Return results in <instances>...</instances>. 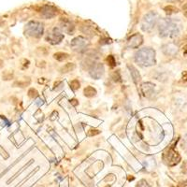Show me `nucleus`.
Returning a JSON list of instances; mask_svg holds the SVG:
<instances>
[{
	"label": "nucleus",
	"instance_id": "obj_1",
	"mask_svg": "<svg viewBox=\"0 0 187 187\" xmlns=\"http://www.w3.org/2000/svg\"><path fill=\"white\" fill-rule=\"evenodd\" d=\"M159 33L163 38H173L179 35L180 25L172 19H162L159 22Z\"/></svg>",
	"mask_w": 187,
	"mask_h": 187
},
{
	"label": "nucleus",
	"instance_id": "obj_2",
	"mask_svg": "<svg viewBox=\"0 0 187 187\" xmlns=\"http://www.w3.org/2000/svg\"><path fill=\"white\" fill-rule=\"evenodd\" d=\"M135 61L142 67H151L155 65V52L152 48H143L137 52Z\"/></svg>",
	"mask_w": 187,
	"mask_h": 187
},
{
	"label": "nucleus",
	"instance_id": "obj_3",
	"mask_svg": "<svg viewBox=\"0 0 187 187\" xmlns=\"http://www.w3.org/2000/svg\"><path fill=\"white\" fill-rule=\"evenodd\" d=\"M158 20H159V15L157 12L155 11L148 12L146 15H144L142 19V23H141L142 30L146 31V32H150V31H152L154 28V26L156 25V23H158Z\"/></svg>",
	"mask_w": 187,
	"mask_h": 187
},
{
	"label": "nucleus",
	"instance_id": "obj_4",
	"mask_svg": "<svg viewBox=\"0 0 187 187\" xmlns=\"http://www.w3.org/2000/svg\"><path fill=\"white\" fill-rule=\"evenodd\" d=\"M43 24L39 22H29L25 26V34L29 37L40 38L43 35Z\"/></svg>",
	"mask_w": 187,
	"mask_h": 187
},
{
	"label": "nucleus",
	"instance_id": "obj_5",
	"mask_svg": "<svg viewBox=\"0 0 187 187\" xmlns=\"http://www.w3.org/2000/svg\"><path fill=\"white\" fill-rule=\"evenodd\" d=\"M64 39V34L61 32V30L57 27L53 28L52 32L48 35L47 37V40L52 43V44H57V43H60L62 40Z\"/></svg>",
	"mask_w": 187,
	"mask_h": 187
},
{
	"label": "nucleus",
	"instance_id": "obj_6",
	"mask_svg": "<svg viewBox=\"0 0 187 187\" xmlns=\"http://www.w3.org/2000/svg\"><path fill=\"white\" fill-rule=\"evenodd\" d=\"M89 70H90L89 72H90V75L92 78L99 79V78H101V76L104 73V67L100 63H96V64L93 63V65L90 67Z\"/></svg>",
	"mask_w": 187,
	"mask_h": 187
},
{
	"label": "nucleus",
	"instance_id": "obj_7",
	"mask_svg": "<svg viewBox=\"0 0 187 187\" xmlns=\"http://www.w3.org/2000/svg\"><path fill=\"white\" fill-rule=\"evenodd\" d=\"M87 44H88V42H87V40H86L84 38H82V37H78V38H75V39L71 41L70 46H71V48H72L74 51L79 52V51H82V50L86 47Z\"/></svg>",
	"mask_w": 187,
	"mask_h": 187
},
{
	"label": "nucleus",
	"instance_id": "obj_8",
	"mask_svg": "<svg viewBox=\"0 0 187 187\" xmlns=\"http://www.w3.org/2000/svg\"><path fill=\"white\" fill-rule=\"evenodd\" d=\"M60 29L63 31L65 33H68V34H72L75 30V26H74V23L68 20V19H62L60 21Z\"/></svg>",
	"mask_w": 187,
	"mask_h": 187
},
{
	"label": "nucleus",
	"instance_id": "obj_9",
	"mask_svg": "<svg viewBox=\"0 0 187 187\" xmlns=\"http://www.w3.org/2000/svg\"><path fill=\"white\" fill-rule=\"evenodd\" d=\"M41 15L45 18V19H51L53 18L56 14H57V10L56 8H54L53 6L51 5H45L41 8Z\"/></svg>",
	"mask_w": 187,
	"mask_h": 187
},
{
	"label": "nucleus",
	"instance_id": "obj_10",
	"mask_svg": "<svg viewBox=\"0 0 187 187\" xmlns=\"http://www.w3.org/2000/svg\"><path fill=\"white\" fill-rule=\"evenodd\" d=\"M143 42V39H142V36L139 35V34H134L133 36H131L129 39H128V41H127V45L129 48H132V49H136V48H139Z\"/></svg>",
	"mask_w": 187,
	"mask_h": 187
},
{
	"label": "nucleus",
	"instance_id": "obj_11",
	"mask_svg": "<svg viewBox=\"0 0 187 187\" xmlns=\"http://www.w3.org/2000/svg\"><path fill=\"white\" fill-rule=\"evenodd\" d=\"M181 160V156L179 155V153L173 150H169L168 152V164L169 166H175L179 163V161Z\"/></svg>",
	"mask_w": 187,
	"mask_h": 187
},
{
	"label": "nucleus",
	"instance_id": "obj_12",
	"mask_svg": "<svg viewBox=\"0 0 187 187\" xmlns=\"http://www.w3.org/2000/svg\"><path fill=\"white\" fill-rule=\"evenodd\" d=\"M162 51L165 54L167 55H169V56H173L177 53L178 52V48L176 45L172 44V43H169V44H166L163 46L162 48Z\"/></svg>",
	"mask_w": 187,
	"mask_h": 187
},
{
	"label": "nucleus",
	"instance_id": "obj_13",
	"mask_svg": "<svg viewBox=\"0 0 187 187\" xmlns=\"http://www.w3.org/2000/svg\"><path fill=\"white\" fill-rule=\"evenodd\" d=\"M128 68L130 69V73H131V76H132V78H133L134 82H135V83H138V82L139 81V80H140V75H139V71H138L133 66H129Z\"/></svg>",
	"mask_w": 187,
	"mask_h": 187
},
{
	"label": "nucleus",
	"instance_id": "obj_14",
	"mask_svg": "<svg viewBox=\"0 0 187 187\" xmlns=\"http://www.w3.org/2000/svg\"><path fill=\"white\" fill-rule=\"evenodd\" d=\"M153 86L154 85L152 84V83H144L142 85V91L145 94V96L148 97L150 95V93L152 94V92H153Z\"/></svg>",
	"mask_w": 187,
	"mask_h": 187
},
{
	"label": "nucleus",
	"instance_id": "obj_15",
	"mask_svg": "<svg viewBox=\"0 0 187 187\" xmlns=\"http://www.w3.org/2000/svg\"><path fill=\"white\" fill-rule=\"evenodd\" d=\"M97 94V91L96 89L92 87V86H87L85 89H84V95L87 97V98H92L94 96H96Z\"/></svg>",
	"mask_w": 187,
	"mask_h": 187
},
{
	"label": "nucleus",
	"instance_id": "obj_16",
	"mask_svg": "<svg viewBox=\"0 0 187 187\" xmlns=\"http://www.w3.org/2000/svg\"><path fill=\"white\" fill-rule=\"evenodd\" d=\"M75 69V65L73 63H68L66 64L63 68L61 69V71L63 73H67V72H69V71H72Z\"/></svg>",
	"mask_w": 187,
	"mask_h": 187
},
{
	"label": "nucleus",
	"instance_id": "obj_17",
	"mask_svg": "<svg viewBox=\"0 0 187 187\" xmlns=\"http://www.w3.org/2000/svg\"><path fill=\"white\" fill-rule=\"evenodd\" d=\"M69 56V55L68 53H66V52H56V53L53 55V57H54L56 60H58V61H64V60L68 59Z\"/></svg>",
	"mask_w": 187,
	"mask_h": 187
},
{
	"label": "nucleus",
	"instance_id": "obj_18",
	"mask_svg": "<svg viewBox=\"0 0 187 187\" xmlns=\"http://www.w3.org/2000/svg\"><path fill=\"white\" fill-rule=\"evenodd\" d=\"M165 11L168 13V14H172V13H177L178 11H179V10L177 9V8H175V7H173V6H168V7H166L165 9Z\"/></svg>",
	"mask_w": 187,
	"mask_h": 187
},
{
	"label": "nucleus",
	"instance_id": "obj_19",
	"mask_svg": "<svg viewBox=\"0 0 187 187\" xmlns=\"http://www.w3.org/2000/svg\"><path fill=\"white\" fill-rule=\"evenodd\" d=\"M107 61H108V63H109V65H110V67H115L116 61H115V58H114L113 55H110V56L107 58Z\"/></svg>",
	"mask_w": 187,
	"mask_h": 187
},
{
	"label": "nucleus",
	"instance_id": "obj_20",
	"mask_svg": "<svg viewBox=\"0 0 187 187\" xmlns=\"http://www.w3.org/2000/svg\"><path fill=\"white\" fill-rule=\"evenodd\" d=\"M70 86L73 90H77L80 88V81L78 80H74L70 82Z\"/></svg>",
	"mask_w": 187,
	"mask_h": 187
},
{
	"label": "nucleus",
	"instance_id": "obj_21",
	"mask_svg": "<svg viewBox=\"0 0 187 187\" xmlns=\"http://www.w3.org/2000/svg\"><path fill=\"white\" fill-rule=\"evenodd\" d=\"M28 96L30 98H36L38 96V92L35 89H30L28 92Z\"/></svg>",
	"mask_w": 187,
	"mask_h": 187
},
{
	"label": "nucleus",
	"instance_id": "obj_22",
	"mask_svg": "<svg viewBox=\"0 0 187 187\" xmlns=\"http://www.w3.org/2000/svg\"><path fill=\"white\" fill-rule=\"evenodd\" d=\"M137 187H150V185L147 183V181L145 180H141L139 182V184L137 185Z\"/></svg>",
	"mask_w": 187,
	"mask_h": 187
},
{
	"label": "nucleus",
	"instance_id": "obj_23",
	"mask_svg": "<svg viewBox=\"0 0 187 187\" xmlns=\"http://www.w3.org/2000/svg\"><path fill=\"white\" fill-rule=\"evenodd\" d=\"M100 131L99 130H90L88 132V136H93V135H97V134H99Z\"/></svg>",
	"mask_w": 187,
	"mask_h": 187
},
{
	"label": "nucleus",
	"instance_id": "obj_24",
	"mask_svg": "<svg viewBox=\"0 0 187 187\" xmlns=\"http://www.w3.org/2000/svg\"><path fill=\"white\" fill-rule=\"evenodd\" d=\"M182 170L184 172H187V160L183 162V165H182Z\"/></svg>",
	"mask_w": 187,
	"mask_h": 187
},
{
	"label": "nucleus",
	"instance_id": "obj_25",
	"mask_svg": "<svg viewBox=\"0 0 187 187\" xmlns=\"http://www.w3.org/2000/svg\"><path fill=\"white\" fill-rule=\"evenodd\" d=\"M70 103H71L73 106H77V105L79 104V102H78L77 99H71V100H70Z\"/></svg>",
	"mask_w": 187,
	"mask_h": 187
},
{
	"label": "nucleus",
	"instance_id": "obj_26",
	"mask_svg": "<svg viewBox=\"0 0 187 187\" xmlns=\"http://www.w3.org/2000/svg\"><path fill=\"white\" fill-rule=\"evenodd\" d=\"M182 80L184 81H187V71H185V72L182 73Z\"/></svg>",
	"mask_w": 187,
	"mask_h": 187
},
{
	"label": "nucleus",
	"instance_id": "obj_27",
	"mask_svg": "<svg viewBox=\"0 0 187 187\" xmlns=\"http://www.w3.org/2000/svg\"><path fill=\"white\" fill-rule=\"evenodd\" d=\"M183 54L184 55H187V45H185L183 47Z\"/></svg>",
	"mask_w": 187,
	"mask_h": 187
},
{
	"label": "nucleus",
	"instance_id": "obj_28",
	"mask_svg": "<svg viewBox=\"0 0 187 187\" xmlns=\"http://www.w3.org/2000/svg\"><path fill=\"white\" fill-rule=\"evenodd\" d=\"M37 104H38L39 106H40V105L43 104V101H42L41 99H38V100H37Z\"/></svg>",
	"mask_w": 187,
	"mask_h": 187
},
{
	"label": "nucleus",
	"instance_id": "obj_29",
	"mask_svg": "<svg viewBox=\"0 0 187 187\" xmlns=\"http://www.w3.org/2000/svg\"><path fill=\"white\" fill-rule=\"evenodd\" d=\"M185 139H186V141H187V134L185 135Z\"/></svg>",
	"mask_w": 187,
	"mask_h": 187
},
{
	"label": "nucleus",
	"instance_id": "obj_30",
	"mask_svg": "<svg viewBox=\"0 0 187 187\" xmlns=\"http://www.w3.org/2000/svg\"><path fill=\"white\" fill-rule=\"evenodd\" d=\"M184 9H185V10L187 9V5H186V6H184Z\"/></svg>",
	"mask_w": 187,
	"mask_h": 187
}]
</instances>
